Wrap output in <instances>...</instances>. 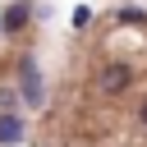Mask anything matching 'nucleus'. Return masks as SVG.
Wrapping results in <instances>:
<instances>
[{
  "mask_svg": "<svg viewBox=\"0 0 147 147\" xmlns=\"http://www.w3.org/2000/svg\"><path fill=\"white\" fill-rule=\"evenodd\" d=\"M129 83H133V69H129V64H110V69L101 74V92H124Z\"/></svg>",
  "mask_w": 147,
  "mask_h": 147,
  "instance_id": "1",
  "label": "nucleus"
},
{
  "mask_svg": "<svg viewBox=\"0 0 147 147\" xmlns=\"http://www.w3.org/2000/svg\"><path fill=\"white\" fill-rule=\"evenodd\" d=\"M23 96H28L32 106L41 101V74H37V64H32V60H23Z\"/></svg>",
  "mask_w": 147,
  "mask_h": 147,
  "instance_id": "2",
  "label": "nucleus"
},
{
  "mask_svg": "<svg viewBox=\"0 0 147 147\" xmlns=\"http://www.w3.org/2000/svg\"><path fill=\"white\" fill-rule=\"evenodd\" d=\"M0 32H5V18H0Z\"/></svg>",
  "mask_w": 147,
  "mask_h": 147,
  "instance_id": "6",
  "label": "nucleus"
},
{
  "mask_svg": "<svg viewBox=\"0 0 147 147\" xmlns=\"http://www.w3.org/2000/svg\"><path fill=\"white\" fill-rule=\"evenodd\" d=\"M142 124H147V106H142Z\"/></svg>",
  "mask_w": 147,
  "mask_h": 147,
  "instance_id": "5",
  "label": "nucleus"
},
{
  "mask_svg": "<svg viewBox=\"0 0 147 147\" xmlns=\"http://www.w3.org/2000/svg\"><path fill=\"white\" fill-rule=\"evenodd\" d=\"M28 14H32V9H28V0H18V5H9V14H5V28H9V32H18V28L28 23Z\"/></svg>",
  "mask_w": 147,
  "mask_h": 147,
  "instance_id": "4",
  "label": "nucleus"
},
{
  "mask_svg": "<svg viewBox=\"0 0 147 147\" xmlns=\"http://www.w3.org/2000/svg\"><path fill=\"white\" fill-rule=\"evenodd\" d=\"M23 138V119L18 115H0V142H18Z\"/></svg>",
  "mask_w": 147,
  "mask_h": 147,
  "instance_id": "3",
  "label": "nucleus"
}]
</instances>
